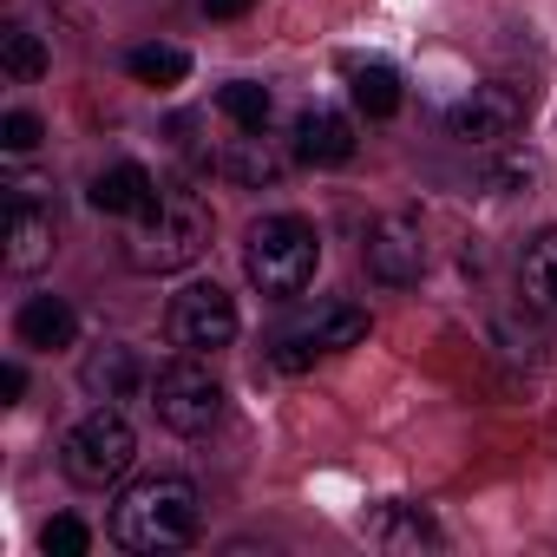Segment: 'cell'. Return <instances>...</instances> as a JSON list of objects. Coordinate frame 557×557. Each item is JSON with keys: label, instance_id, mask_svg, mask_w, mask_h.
Segmentation results:
<instances>
[{"label": "cell", "instance_id": "6da1fadb", "mask_svg": "<svg viewBox=\"0 0 557 557\" xmlns=\"http://www.w3.org/2000/svg\"><path fill=\"white\" fill-rule=\"evenodd\" d=\"M203 249H210V203H203L190 184H164V190L132 216V236H125V262H132L138 275H177V269H190Z\"/></svg>", "mask_w": 557, "mask_h": 557}, {"label": "cell", "instance_id": "7a4b0ae2", "mask_svg": "<svg viewBox=\"0 0 557 557\" xmlns=\"http://www.w3.org/2000/svg\"><path fill=\"white\" fill-rule=\"evenodd\" d=\"M197 524H203L197 485L177 472H151V479L125 485V498L112 505V537L125 550H177L197 537Z\"/></svg>", "mask_w": 557, "mask_h": 557}, {"label": "cell", "instance_id": "3957f363", "mask_svg": "<svg viewBox=\"0 0 557 557\" xmlns=\"http://www.w3.org/2000/svg\"><path fill=\"white\" fill-rule=\"evenodd\" d=\"M243 269H249V283L275 302H296L309 283H315V269H322V236L302 223V216H262L249 223L243 236Z\"/></svg>", "mask_w": 557, "mask_h": 557}, {"label": "cell", "instance_id": "277c9868", "mask_svg": "<svg viewBox=\"0 0 557 557\" xmlns=\"http://www.w3.org/2000/svg\"><path fill=\"white\" fill-rule=\"evenodd\" d=\"M132 459H138V433H132V420L106 400V407H92L73 433H66V453H60V466H66V479L73 485H119L125 472H132Z\"/></svg>", "mask_w": 557, "mask_h": 557}, {"label": "cell", "instance_id": "5b68a950", "mask_svg": "<svg viewBox=\"0 0 557 557\" xmlns=\"http://www.w3.org/2000/svg\"><path fill=\"white\" fill-rule=\"evenodd\" d=\"M151 407H158V420H164L171 433L197 440V433H210V426L223 420V387H216V374L203 368V355H184V361H171V368L158 374Z\"/></svg>", "mask_w": 557, "mask_h": 557}, {"label": "cell", "instance_id": "8992f818", "mask_svg": "<svg viewBox=\"0 0 557 557\" xmlns=\"http://www.w3.org/2000/svg\"><path fill=\"white\" fill-rule=\"evenodd\" d=\"M164 335H171V348H184V355H216V348H230V342H236V302H230V289H216V283L177 289V296H171V315H164Z\"/></svg>", "mask_w": 557, "mask_h": 557}, {"label": "cell", "instance_id": "52a82bcc", "mask_svg": "<svg viewBox=\"0 0 557 557\" xmlns=\"http://www.w3.org/2000/svg\"><path fill=\"white\" fill-rule=\"evenodd\" d=\"M368 335V309H322V315H309V322H296V329H283L275 335V348H269V368L275 374H302V368H315L322 355H342V348H355Z\"/></svg>", "mask_w": 557, "mask_h": 557}, {"label": "cell", "instance_id": "ba28073f", "mask_svg": "<svg viewBox=\"0 0 557 557\" xmlns=\"http://www.w3.org/2000/svg\"><path fill=\"white\" fill-rule=\"evenodd\" d=\"M0 243H8L0 256H8L14 275H34V269L53 262L60 223H53V203L34 197V184H8V230H0Z\"/></svg>", "mask_w": 557, "mask_h": 557}, {"label": "cell", "instance_id": "9c48e42d", "mask_svg": "<svg viewBox=\"0 0 557 557\" xmlns=\"http://www.w3.org/2000/svg\"><path fill=\"white\" fill-rule=\"evenodd\" d=\"M453 138H466V145H505L518 125H524V99L511 92V86H472L459 106H453Z\"/></svg>", "mask_w": 557, "mask_h": 557}, {"label": "cell", "instance_id": "30bf717a", "mask_svg": "<svg viewBox=\"0 0 557 557\" xmlns=\"http://www.w3.org/2000/svg\"><path fill=\"white\" fill-rule=\"evenodd\" d=\"M368 269L381 275V283H413V275L426 269V236L413 216H381L368 230Z\"/></svg>", "mask_w": 557, "mask_h": 557}, {"label": "cell", "instance_id": "8fae6325", "mask_svg": "<svg viewBox=\"0 0 557 557\" xmlns=\"http://www.w3.org/2000/svg\"><path fill=\"white\" fill-rule=\"evenodd\" d=\"M296 158L302 164H348L355 158V125L342 119V112H329V106H309L302 119H296Z\"/></svg>", "mask_w": 557, "mask_h": 557}, {"label": "cell", "instance_id": "7c38bea8", "mask_svg": "<svg viewBox=\"0 0 557 557\" xmlns=\"http://www.w3.org/2000/svg\"><path fill=\"white\" fill-rule=\"evenodd\" d=\"M86 197H92V210H99V216H138V210L158 197V184H151V171H145V164H132V158H125V164L99 171Z\"/></svg>", "mask_w": 557, "mask_h": 557}, {"label": "cell", "instance_id": "4fadbf2b", "mask_svg": "<svg viewBox=\"0 0 557 557\" xmlns=\"http://www.w3.org/2000/svg\"><path fill=\"white\" fill-rule=\"evenodd\" d=\"M518 296L544 315H557V230L531 236L524 243V262H518Z\"/></svg>", "mask_w": 557, "mask_h": 557}, {"label": "cell", "instance_id": "5bb4252c", "mask_svg": "<svg viewBox=\"0 0 557 557\" xmlns=\"http://www.w3.org/2000/svg\"><path fill=\"white\" fill-rule=\"evenodd\" d=\"M283 151H275L262 132H236L230 145H223V171L236 177V184H249V190H262V184H275V177H283Z\"/></svg>", "mask_w": 557, "mask_h": 557}, {"label": "cell", "instance_id": "9a60e30c", "mask_svg": "<svg viewBox=\"0 0 557 557\" xmlns=\"http://www.w3.org/2000/svg\"><path fill=\"white\" fill-rule=\"evenodd\" d=\"M79 381H86L92 400H132L138 394V355L132 348H92Z\"/></svg>", "mask_w": 557, "mask_h": 557}, {"label": "cell", "instance_id": "2e32d148", "mask_svg": "<svg viewBox=\"0 0 557 557\" xmlns=\"http://www.w3.org/2000/svg\"><path fill=\"white\" fill-rule=\"evenodd\" d=\"M21 342L27 348H73V335H79V315L60 302V296H34L27 309H21Z\"/></svg>", "mask_w": 557, "mask_h": 557}, {"label": "cell", "instance_id": "e0dca14e", "mask_svg": "<svg viewBox=\"0 0 557 557\" xmlns=\"http://www.w3.org/2000/svg\"><path fill=\"white\" fill-rule=\"evenodd\" d=\"M374 544H387V550H433L440 544V524L420 505H387L374 518Z\"/></svg>", "mask_w": 557, "mask_h": 557}, {"label": "cell", "instance_id": "ac0fdd59", "mask_svg": "<svg viewBox=\"0 0 557 557\" xmlns=\"http://www.w3.org/2000/svg\"><path fill=\"white\" fill-rule=\"evenodd\" d=\"M348 79H355L348 92H355V106H361L368 119H394V112H400V73H394V66L368 60V66H355Z\"/></svg>", "mask_w": 557, "mask_h": 557}, {"label": "cell", "instance_id": "d6986e66", "mask_svg": "<svg viewBox=\"0 0 557 557\" xmlns=\"http://www.w3.org/2000/svg\"><path fill=\"white\" fill-rule=\"evenodd\" d=\"M216 106H223V119H230L236 132H269V86H256V79H230V86L216 92Z\"/></svg>", "mask_w": 557, "mask_h": 557}, {"label": "cell", "instance_id": "ffe728a7", "mask_svg": "<svg viewBox=\"0 0 557 557\" xmlns=\"http://www.w3.org/2000/svg\"><path fill=\"white\" fill-rule=\"evenodd\" d=\"M0 66H8V79H14V86H34V79L47 73V47H40V34L8 27V34H0Z\"/></svg>", "mask_w": 557, "mask_h": 557}, {"label": "cell", "instance_id": "44dd1931", "mask_svg": "<svg viewBox=\"0 0 557 557\" xmlns=\"http://www.w3.org/2000/svg\"><path fill=\"white\" fill-rule=\"evenodd\" d=\"M184 73H190V53H177V47H138L132 53L138 86H184Z\"/></svg>", "mask_w": 557, "mask_h": 557}, {"label": "cell", "instance_id": "7402d4cb", "mask_svg": "<svg viewBox=\"0 0 557 557\" xmlns=\"http://www.w3.org/2000/svg\"><path fill=\"white\" fill-rule=\"evenodd\" d=\"M40 544H47V557H86V544H92V531H86L79 518H53V524L40 531Z\"/></svg>", "mask_w": 557, "mask_h": 557}, {"label": "cell", "instance_id": "603a6c76", "mask_svg": "<svg viewBox=\"0 0 557 557\" xmlns=\"http://www.w3.org/2000/svg\"><path fill=\"white\" fill-rule=\"evenodd\" d=\"M0 151H14V158L40 151V119L34 112H8V119H0Z\"/></svg>", "mask_w": 557, "mask_h": 557}, {"label": "cell", "instance_id": "cb8c5ba5", "mask_svg": "<svg viewBox=\"0 0 557 557\" xmlns=\"http://www.w3.org/2000/svg\"><path fill=\"white\" fill-rule=\"evenodd\" d=\"M0 394H8V400H21V394H27V368H21V361L0 368Z\"/></svg>", "mask_w": 557, "mask_h": 557}, {"label": "cell", "instance_id": "d4e9b609", "mask_svg": "<svg viewBox=\"0 0 557 557\" xmlns=\"http://www.w3.org/2000/svg\"><path fill=\"white\" fill-rule=\"evenodd\" d=\"M203 14L210 21H236V14H249V0H203Z\"/></svg>", "mask_w": 557, "mask_h": 557}]
</instances>
